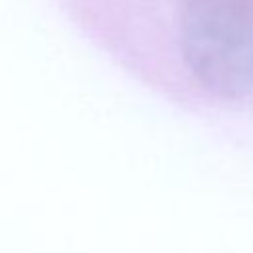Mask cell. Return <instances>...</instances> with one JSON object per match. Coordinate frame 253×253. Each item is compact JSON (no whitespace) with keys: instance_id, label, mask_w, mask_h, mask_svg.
<instances>
[{"instance_id":"cell-1","label":"cell","mask_w":253,"mask_h":253,"mask_svg":"<svg viewBox=\"0 0 253 253\" xmlns=\"http://www.w3.org/2000/svg\"><path fill=\"white\" fill-rule=\"evenodd\" d=\"M180 43L210 93L227 101L253 95V0H182Z\"/></svg>"}]
</instances>
